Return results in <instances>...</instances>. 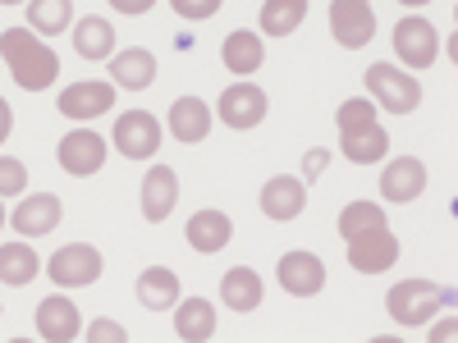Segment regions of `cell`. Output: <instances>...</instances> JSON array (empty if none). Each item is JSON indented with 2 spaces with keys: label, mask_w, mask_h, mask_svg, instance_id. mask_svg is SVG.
Here are the masks:
<instances>
[{
  "label": "cell",
  "mask_w": 458,
  "mask_h": 343,
  "mask_svg": "<svg viewBox=\"0 0 458 343\" xmlns=\"http://www.w3.org/2000/svg\"><path fill=\"white\" fill-rule=\"evenodd\" d=\"M79 307H73L69 297H60V293H51L42 307H37V334L42 339H51V343H69L73 334H79Z\"/></svg>",
  "instance_id": "cell-16"
},
{
  "label": "cell",
  "mask_w": 458,
  "mask_h": 343,
  "mask_svg": "<svg viewBox=\"0 0 458 343\" xmlns=\"http://www.w3.org/2000/svg\"><path fill=\"white\" fill-rule=\"evenodd\" d=\"M422 188H427V165L417 161V156L390 161L386 165V179H380L386 202H412V197H422Z\"/></svg>",
  "instance_id": "cell-15"
},
{
  "label": "cell",
  "mask_w": 458,
  "mask_h": 343,
  "mask_svg": "<svg viewBox=\"0 0 458 343\" xmlns=\"http://www.w3.org/2000/svg\"><path fill=\"white\" fill-rule=\"evenodd\" d=\"M394 261H399V238L390 234L386 224L362 229V234L349 238V265L362 271V275H380V271H390Z\"/></svg>",
  "instance_id": "cell-4"
},
{
  "label": "cell",
  "mask_w": 458,
  "mask_h": 343,
  "mask_svg": "<svg viewBox=\"0 0 458 343\" xmlns=\"http://www.w3.org/2000/svg\"><path fill=\"white\" fill-rule=\"evenodd\" d=\"M280 284H284V293H293V297L321 293V284H326L321 256H312V252H284V256H280Z\"/></svg>",
  "instance_id": "cell-10"
},
{
  "label": "cell",
  "mask_w": 458,
  "mask_h": 343,
  "mask_svg": "<svg viewBox=\"0 0 458 343\" xmlns=\"http://www.w3.org/2000/svg\"><path fill=\"white\" fill-rule=\"evenodd\" d=\"M114 110V88L110 83H73L60 92V114L69 120H97Z\"/></svg>",
  "instance_id": "cell-12"
},
{
  "label": "cell",
  "mask_w": 458,
  "mask_h": 343,
  "mask_svg": "<svg viewBox=\"0 0 458 343\" xmlns=\"http://www.w3.org/2000/svg\"><path fill=\"white\" fill-rule=\"evenodd\" d=\"M10 224L19 229L23 238H42V234H51V229L60 224V197H51V193L23 197V202H19V211L10 215Z\"/></svg>",
  "instance_id": "cell-14"
},
{
  "label": "cell",
  "mask_w": 458,
  "mask_h": 343,
  "mask_svg": "<svg viewBox=\"0 0 458 343\" xmlns=\"http://www.w3.org/2000/svg\"><path fill=\"white\" fill-rule=\"evenodd\" d=\"M114 146H120L129 161H147L151 151L161 146V124L151 120L147 110H124L120 120H114Z\"/></svg>",
  "instance_id": "cell-6"
},
{
  "label": "cell",
  "mask_w": 458,
  "mask_h": 343,
  "mask_svg": "<svg viewBox=\"0 0 458 343\" xmlns=\"http://www.w3.org/2000/svg\"><path fill=\"white\" fill-rule=\"evenodd\" d=\"M339 151H344L353 165H376V161L390 151V138H386V129H380V124H371V129H362V133H344V138H339Z\"/></svg>",
  "instance_id": "cell-26"
},
{
  "label": "cell",
  "mask_w": 458,
  "mask_h": 343,
  "mask_svg": "<svg viewBox=\"0 0 458 343\" xmlns=\"http://www.w3.org/2000/svg\"><path fill=\"white\" fill-rule=\"evenodd\" d=\"M10 129H14V110H10V101L0 96V142L10 138Z\"/></svg>",
  "instance_id": "cell-36"
},
{
  "label": "cell",
  "mask_w": 458,
  "mask_h": 343,
  "mask_svg": "<svg viewBox=\"0 0 458 343\" xmlns=\"http://www.w3.org/2000/svg\"><path fill=\"white\" fill-rule=\"evenodd\" d=\"M47 275H51L60 289L97 284V280H101V252L88 247V243H69V247H60V252L47 261Z\"/></svg>",
  "instance_id": "cell-5"
},
{
  "label": "cell",
  "mask_w": 458,
  "mask_h": 343,
  "mask_svg": "<svg viewBox=\"0 0 458 343\" xmlns=\"http://www.w3.org/2000/svg\"><path fill=\"white\" fill-rule=\"evenodd\" d=\"M174 202H179V179H174L170 165H157L142 179V215L157 224V220H165L174 211Z\"/></svg>",
  "instance_id": "cell-17"
},
{
  "label": "cell",
  "mask_w": 458,
  "mask_h": 343,
  "mask_svg": "<svg viewBox=\"0 0 458 343\" xmlns=\"http://www.w3.org/2000/svg\"><path fill=\"white\" fill-rule=\"evenodd\" d=\"M60 165L64 174H97L106 165V142L92 129H79L60 142Z\"/></svg>",
  "instance_id": "cell-13"
},
{
  "label": "cell",
  "mask_w": 458,
  "mask_h": 343,
  "mask_svg": "<svg viewBox=\"0 0 458 343\" xmlns=\"http://www.w3.org/2000/svg\"><path fill=\"white\" fill-rule=\"evenodd\" d=\"M37 280V252L23 243L0 247V284H32Z\"/></svg>",
  "instance_id": "cell-28"
},
{
  "label": "cell",
  "mask_w": 458,
  "mask_h": 343,
  "mask_svg": "<svg viewBox=\"0 0 458 343\" xmlns=\"http://www.w3.org/2000/svg\"><path fill=\"white\" fill-rule=\"evenodd\" d=\"M376 224H386V211H380L376 202H349L339 211V234L344 238L362 234V229H376Z\"/></svg>",
  "instance_id": "cell-30"
},
{
  "label": "cell",
  "mask_w": 458,
  "mask_h": 343,
  "mask_svg": "<svg viewBox=\"0 0 458 343\" xmlns=\"http://www.w3.org/2000/svg\"><path fill=\"white\" fill-rule=\"evenodd\" d=\"M110 5L120 10V14H147L151 5H157V0H110Z\"/></svg>",
  "instance_id": "cell-35"
},
{
  "label": "cell",
  "mask_w": 458,
  "mask_h": 343,
  "mask_svg": "<svg viewBox=\"0 0 458 343\" xmlns=\"http://www.w3.org/2000/svg\"><path fill=\"white\" fill-rule=\"evenodd\" d=\"M170 5H174L179 19H211L225 0H170Z\"/></svg>",
  "instance_id": "cell-33"
},
{
  "label": "cell",
  "mask_w": 458,
  "mask_h": 343,
  "mask_svg": "<svg viewBox=\"0 0 458 343\" xmlns=\"http://www.w3.org/2000/svg\"><path fill=\"white\" fill-rule=\"evenodd\" d=\"M403 5H427V0H403Z\"/></svg>",
  "instance_id": "cell-39"
},
{
  "label": "cell",
  "mask_w": 458,
  "mask_h": 343,
  "mask_svg": "<svg viewBox=\"0 0 458 343\" xmlns=\"http://www.w3.org/2000/svg\"><path fill=\"white\" fill-rule=\"evenodd\" d=\"M367 92L394 114H408V110H417V101H422V83H417L412 73L394 69V64H371L367 69Z\"/></svg>",
  "instance_id": "cell-3"
},
{
  "label": "cell",
  "mask_w": 458,
  "mask_h": 343,
  "mask_svg": "<svg viewBox=\"0 0 458 343\" xmlns=\"http://www.w3.org/2000/svg\"><path fill=\"white\" fill-rule=\"evenodd\" d=\"M302 206H308V183L302 179H293V174H280V179H271L261 188V211L271 215V220H298L302 215Z\"/></svg>",
  "instance_id": "cell-11"
},
{
  "label": "cell",
  "mask_w": 458,
  "mask_h": 343,
  "mask_svg": "<svg viewBox=\"0 0 458 343\" xmlns=\"http://www.w3.org/2000/svg\"><path fill=\"white\" fill-rule=\"evenodd\" d=\"M326 161H330V151H312V156H308V165H302V170H308V179H317V174L326 170Z\"/></svg>",
  "instance_id": "cell-37"
},
{
  "label": "cell",
  "mask_w": 458,
  "mask_h": 343,
  "mask_svg": "<svg viewBox=\"0 0 458 343\" xmlns=\"http://www.w3.org/2000/svg\"><path fill=\"white\" fill-rule=\"evenodd\" d=\"M302 14H308V0H266L261 5V32L266 37H293Z\"/></svg>",
  "instance_id": "cell-27"
},
{
  "label": "cell",
  "mask_w": 458,
  "mask_h": 343,
  "mask_svg": "<svg viewBox=\"0 0 458 343\" xmlns=\"http://www.w3.org/2000/svg\"><path fill=\"white\" fill-rule=\"evenodd\" d=\"M445 302H454L449 289H440L431 280H403L386 293V312H390L394 325H427Z\"/></svg>",
  "instance_id": "cell-2"
},
{
  "label": "cell",
  "mask_w": 458,
  "mask_h": 343,
  "mask_svg": "<svg viewBox=\"0 0 458 343\" xmlns=\"http://www.w3.org/2000/svg\"><path fill=\"white\" fill-rule=\"evenodd\" d=\"M110 73H114V83L129 88V92H142L157 83V60H151V51L133 46V51H120L110 60Z\"/></svg>",
  "instance_id": "cell-20"
},
{
  "label": "cell",
  "mask_w": 458,
  "mask_h": 343,
  "mask_svg": "<svg viewBox=\"0 0 458 343\" xmlns=\"http://www.w3.org/2000/svg\"><path fill=\"white\" fill-rule=\"evenodd\" d=\"M266 60V46H261V37L239 28V32H229L225 37V69L229 73H257Z\"/></svg>",
  "instance_id": "cell-24"
},
{
  "label": "cell",
  "mask_w": 458,
  "mask_h": 343,
  "mask_svg": "<svg viewBox=\"0 0 458 343\" xmlns=\"http://www.w3.org/2000/svg\"><path fill=\"white\" fill-rule=\"evenodd\" d=\"M114 32L106 19H97V14H88V19H79L73 23V51H79L83 60H110V51H114Z\"/></svg>",
  "instance_id": "cell-21"
},
{
  "label": "cell",
  "mask_w": 458,
  "mask_h": 343,
  "mask_svg": "<svg viewBox=\"0 0 458 343\" xmlns=\"http://www.w3.org/2000/svg\"><path fill=\"white\" fill-rule=\"evenodd\" d=\"M0 5H19V0H0Z\"/></svg>",
  "instance_id": "cell-41"
},
{
  "label": "cell",
  "mask_w": 458,
  "mask_h": 343,
  "mask_svg": "<svg viewBox=\"0 0 458 343\" xmlns=\"http://www.w3.org/2000/svg\"><path fill=\"white\" fill-rule=\"evenodd\" d=\"M28 23H32L37 32H47V37L64 32V23H69V0H28Z\"/></svg>",
  "instance_id": "cell-29"
},
{
  "label": "cell",
  "mask_w": 458,
  "mask_h": 343,
  "mask_svg": "<svg viewBox=\"0 0 458 343\" xmlns=\"http://www.w3.org/2000/svg\"><path fill=\"white\" fill-rule=\"evenodd\" d=\"M266 120V92L252 83H234L220 92V124L229 129H257Z\"/></svg>",
  "instance_id": "cell-9"
},
{
  "label": "cell",
  "mask_w": 458,
  "mask_h": 343,
  "mask_svg": "<svg viewBox=\"0 0 458 343\" xmlns=\"http://www.w3.org/2000/svg\"><path fill=\"white\" fill-rule=\"evenodd\" d=\"M220 302L229 312H257L261 307V275L252 265H234V271L220 280Z\"/></svg>",
  "instance_id": "cell-18"
},
{
  "label": "cell",
  "mask_w": 458,
  "mask_h": 343,
  "mask_svg": "<svg viewBox=\"0 0 458 343\" xmlns=\"http://www.w3.org/2000/svg\"><path fill=\"white\" fill-rule=\"evenodd\" d=\"M174 334L183 343H202L216 334V307L207 297H183V307L174 312Z\"/></svg>",
  "instance_id": "cell-22"
},
{
  "label": "cell",
  "mask_w": 458,
  "mask_h": 343,
  "mask_svg": "<svg viewBox=\"0 0 458 343\" xmlns=\"http://www.w3.org/2000/svg\"><path fill=\"white\" fill-rule=\"evenodd\" d=\"M454 330H458V321L449 316V321H440V330H431V343H440V339H454Z\"/></svg>",
  "instance_id": "cell-38"
},
{
  "label": "cell",
  "mask_w": 458,
  "mask_h": 343,
  "mask_svg": "<svg viewBox=\"0 0 458 343\" xmlns=\"http://www.w3.org/2000/svg\"><path fill=\"white\" fill-rule=\"evenodd\" d=\"M170 133L179 142H202L211 133V105L198 101V96H179L170 105Z\"/></svg>",
  "instance_id": "cell-19"
},
{
  "label": "cell",
  "mask_w": 458,
  "mask_h": 343,
  "mask_svg": "<svg viewBox=\"0 0 458 343\" xmlns=\"http://www.w3.org/2000/svg\"><path fill=\"white\" fill-rule=\"evenodd\" d=\"M23 183H28L23 161H14V156H0V197H14V193H23Z\"/></svg>",
  "instance_id": "cell-32"
},
{
  "label": "cell",
  "mask_w": 458,
  "mask_h": 343,
  "mask_svg": "<svg viewBox=\"0 0 458 343\" xmlns=\"http://www.w3.org/2000/svg\"><path fill=\"white\" fill-rule=\"evenodd\" d=\"M0 55H5L10 73H14V83L23 92H42L55 83V73H60V60L47 42H37V37L28 28H5L0 32Z\"/></svg>",
  "instance_id": "cell-1"
},
{
  "label": "cell",
  "mask_w": 458,
  "mask_h": 343,
  "mask_svg": "<svg viewBox=\"0 0 458 343\" xmlns=\"http://www.w3.org/2000/svg\"><path fill=\"white\" fill-rule=\"evenodd\" d=\"M229 234H234V224H229L225 211H198L193 220H188V243H193L198 252H220L229 243Z\"/></svg>",
  "instance_id": "cell-23"
},
{
  "label": "cell",
  "mask_w": 458,
  "mask_h": 343,
  "mask_svg": "<svg viewBox=\"0 0 458 343\" xmlns=\"http://www.w3.org/2000/svg\"><path fill=\"white\" fill-rule=\"evenodd\" d=\"M5 220H10V215H5V206H0V224H5Z\"/></svg>",
  "instance_id": "cell-40"
},
{
  "label": "cell",
  "mask_w": 458,
  "mask_h": 343,
  "mask_svg": "<svg viewBox=\"0 0 458 343\" xmlns=\"http://www.w3.org/2000/svg\"><path fill=\"white\" fill-rule=\"evenodd\" d=\"M88 339H92V343H124L129 334H124V325H114V321H97V325L88 330Z\"/></svg>",
  "instance_id": "cell-34"
},
{
  "label": "cell",
  "mask_w": 458,
  "mask_h": 343,
  "mask_svg": "<svg viewBox=\"0 0 458 343\" xmlns=\"http://www.w3.org/2000/svg\"><path fill=\"white\" fill-rule=\"evenodd\" d=\"M174 297H179V280L174 271H165V265H151V271H142L138 280V302L147 312H165L174 307Z\"/></svg>",
  "instance_id": "cell-25"
},
{
  "label": "cell",
  "mask_w": 458,
  "mask_h": 343,
  "mask_svg": "<svg viewBox=\"0 0 458 343\" xmlns=\"http://www.w3.org/2000/svg\"><path fill=\"white\" fill-rule=\"evenodd\" d=\"M394 51L408 69H427L436 64V51H440V37L427 19H399L394 28Z\"/></svg>",
  "instance_id": "cell-8"
},
{
  "label": "cell",
  "mask_w": 458,
  "mask_h": 343,
  "mask_svg": "<svg viewBox=\"0 0 458 343\" xmlns=\"http://www.w3.org/2000/svg\"><path fill=\"white\" fill-rule=\"evenodd\" d=\"M330 28H335V42H339V46L358 51V46L371 42L376 14H371L367 0H335V5H330Z\"/></svg>",
  "instance_id": "cell-7"
},
{
  "label": "cell",
  "mask_w": 458,
  "mask_h": 343,
  "mask_svg": "<svg viewBox=\"0 0 458 343\" xmlns=\"http://www.w3.org/2000/svg\"><path fill=\"white\" fill-rule=\"evenodd\" d=\"M371 124H376V105H371V101L358 96V101H344V105H339V138H344V133H362V129H371Z\"/></svg>",
  "instance_id": "cell-31"
}]
</instances>
